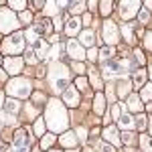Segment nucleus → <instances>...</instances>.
Segmentation results:
<instances>
[{
  "label": "nucleus",
  "instance_id": "nucleus-1",
  "mask_svg": "<svg viewBox=\"0 0 152 152\" xmlns=\"http://www.w3.org/2000/svg\"><path fill=\"white\" fill-rule=\"evenodd\" d=\"M47 126L55 132L67 128V114H65V107L61 102L57 99H49L47 104Z\"/></svg>",
  "mask_w": 152,
  "mask_h": 152
},
{
  "label": "nucleus",
  "instance_id": "nucleus-2",
  "mask_svg": "<svg viewBox=\"0 0 152 152\" xmlns=\"http://www.w3.org/2000/svg\"><path fill=\"white\" fill-rule=\"evenodd\" d=\"M49 83H51V89H53L55 94L63 91V89L67 87V83H69V71H67V67H65L63 63H55V65H51Z\"/></svg>",
  "mask_w": 152,
  "mask_h": 152
},
{
  "label": "nucleus",
  "instance_id": "nucleus-3",
  "mask_svg": "<svg viewBox=\"0 0 152 152\" xmlns=\"http://www.w3.org/2000/svg\"><path fill=\"white\" fill-rule=\"evenodd\" d=\"M24 39H26V37H24L23 33H14L12 37H8V39L2 41V51H4L6 55H12V57L18 55V53H23Z\"/></svg>",
  "mask_w": 152,
  "mask_h": 152
},
{
  "label": "nucleus",
  "instance_id": "nucleus-4",
  "mask_svg": "<svg viewBox=\"0 0 152 152\" xmlns=\"http://www.w3.org/2000/svg\"><path fill=\"white\" fill-rule=\"evenodd\" d=\"M6 91L14 97H26V95L31 94V83L26 81V79H20V77H16V79H12L8 85H6Z\"/></svg>",
  "mask_w": 152,
  "mask_h": 152
},
{
  "label": "nucleus",
  "instance_id": "nucleus-5",
  "mask_svg": "<svg viewBox=\"0 0 152 152\" xmlns=\"http://www.w3.org/2000/svg\"><path fill=\"white\" fill-rule=\"evenodd\" d=\"M16 26H18V20H16V16L12 14V10L2 8V10H0V33H10Z\"/></svg>",
  "mask_w": 152,
  "mask_h": 152
},
{
  "label": "nucleus",
  "instance_id": "nucleus-6",
  "mask_svg": "<svg viewBox=\"0 0 152 152\" xmlns=\"http://www.w3.org/2000/svg\"><path fill=\"white\" fill-rule=\"evenodd\" d=\"M140 10V0H122L120 4V16L122 18H132Z\"/></svg>",
  "mask_w": 152,
  "mask_h": 152
},
{
  "label": "nucleus",
  "instance_id": "nucleus-7",
  "mask_svg": "<svg viewBox=\"0 0 152 152\" xmlns=\"http://www.w3.org/2000/svg\"><path fill=\"white\" fill-rule=\"evenodd\" d=\"M102 37H104V41L107 43V45H114V43H118V26L116 23H112V20H105L104 26H102Z\"/></svg>",
  "mask_w": 152,
  "mask_h": 152
},
{
  "label": "nucleus",
  "instance_id": "nucleus-8",
  "mask_svg": "<svg viewBox=\"0 0 152 152\" xmlns=\"http://www.w3.org/2000/svg\"><path fill=\"white\" fill-rule=\"evenodd\" d=\"M23 59L20 57H8L6 61H4V67H6V71L10 73V75H16L18 71H23Z\"/></svg>",
  "mask_w": 152,
  "mask_h": 152
},
{
  "label": "nucleus",
  "instance_id": "nucleus-9",
  "mask_svg": "<svg viewBox=\"0 0 152 152\" xmlns=\"http://www.w3.org/2000/svg\"><path fill=\"white\" fill-rule=\"evenodd\" d=\"M67 53H69V55L75 59V61H81V59L85 57V51H83V47L77 43V41H73V39L67 43Z\"/></svg>",
  "mask_w": 152,
  "mask_h": 152
},
{
  "label": "nucleus",
  "instance_id": "nucleus-10",
  "mask_svg": "<svg viewBox=\"0 0 152 152\" xmlns=\"http://www.w3.org/2000/svg\"><path fill=\"white\" fill-rule=\"evenodd\" d=\"M63 99H65V104H67V105L75 107V105L79 104V91H77L75 87H67L65 94H63Z\"/></svg>",
  "mask_w": 152,
  "mask_h": 152
},
{
  "label": "nucleus",
  "instance_id": "nucleus-11",
  "mask_svg": "<svg viewBox=\"0 0 152 152\" xmlns=\"http://www.w3.org/2000/svg\"><path fill=\"white\" fill-rule=\"evenodd\" d=\"M104 136H105V140H110L112 144H120V142H122V136H118V130L114 128V126L105 128L104 130Z\"/></svg>",
  "mask_w": 152,
  "mask_h": 152
},
{
  "label": "nucleus",
  "instance_id": "nucleus-12",
  "mask_svg": "<svg viewBox=\"0 0 152 152\" xmlns=\"http://www.w3.org/2000/svg\"><path fill=\"white\" fill-rule=\"evenodd\" d=\"M79 18H69V20H67V24H65V33H67V35L69 37H73V35H77V33H79Z\"/></svg>",
  "mask_w": 152,
  "mask_h": 152
},
{
  "label": "nucleus",
  "instance_id": "nucleus-13",
  "mask_svg": "<svg viewBox=\"0 0 152 152\" xmlns=\"http://www.w3.org/2000/svg\"><path fill=\"white\" fill-rule=\"evenodd\" d=\"M118 124H120V128H124V130H132L134 128V120H132L130 114H122V116L118 118Z\"/></svg>",
  "mask_w": 152,
  "mask_h": 152
},
{
  "label": "nucleus",
  "instance_id": "nucleus-14",
  "mask_svg": "<svg viewBox=\"0 0 152 152\" xmlns=\"http://www.w3.org/2000/svg\"><path fill=\"white\" fill-rule=\"evenodd\" d=\"M128 110H130V112H140V110H142V102H140L138 95L132 94L128 97Z\"/></svg>",
  "mask_w": 152,
  "mask_h": 152
},
{
  "label": "nucleus",
  "instance_id": "nucleus-15",
  "mask_svg": "<svg viewBox=\"0 0 152 152\" xmlns=\"http://www.w3.org/2000/svg\"><path fill=\"white\" fill-rule=\"evenodd\" d=\"M61 144L67 146V148H69V146H75V144H77V136H75V132H67V134H63V136H61Z\"/></svg>",
  "mask_w": 152,
  "mask_h": 152
},
{
  "label": "nucleus",
  "instance_id": "nucleus-16",
  "mask_svg": "<svg viewBox=\"0 0 152 152\" xmlns=\"http://www.w3.org/2000/svg\"><path fill=\"white\" fill-rule=\"evenodd\" d=\"M79 43H81V45H87V47H91V45L95 43L94 33H91V31H83L81 35H79Z\"/></svg>",
  "mask_w": 152,
  "mask_h": 152
},
{
  "label": "nucleus",
  "instance_id": "nucleus-17",
  "mask_svg": "<svg viewBox=\"0 0 152 152\" xmlns=\"http://www.w3.org/2000/svg\"><path fill=\"white\" fill-rule=\"evenodd\" d=\"M144 79H146V71L142 69H136L134 71V75H132V81L136 87H144Z\"/></svg>",
  "mask_w": 152,
  "mask_h": 152
},
{
  "label": "nucleus",
  "instance_id": "nucleus-18",
  "mask_svg": "<svg viewBox=\"0 0 152 152\" xmlns=\"http://www.w3.org/2000/svg\"><path fill=\"white\" fill-rule=\"evenodd\" d=\"M94 110H95V114H104V112H105V97L102 94H97V97H95Z\"/></svg>",
  "mask_w": 152,
  "mask_h": 152
},
{
  "label": "nucleus",
  "instance_id": "nucleus-19",
  "mask_svg": "<svg viewBox=\"0 0 152 152\" xmlns=\"http://www.w3.org/2000/svg\"><path fill=\"white\" fill-rule=\"evenodd\" d=\"M128 87H130L128 79H124V77H122V79L118 81V95H120V97H124V95H128V91H130Z\"/></svg>",
  "mask_w": 152,
  "mask_h": 152
},
{
  "label": "nucleus",
  "instance_id": "nucleus-20",
  "mask_svg": "<svg viewBox=\"0 0 152 152\" xmlns=\"http://www.w3.org/2000/svg\"><path fill=\"white\" fill-rule=\"evenodd\" d=\"M140 146H142V152H152V138L142 134L140 136Z\"/></svg>",
  "mask_w": 152,
  "mask_h": 152
},
{
  "label": "nucleus",
  "instance_id": "nucleus-21",
  "mask_svg": "<svg viewBox=\"0 0 152 152\" xmlns=\"http://www.w3.org/2000/svg\"><path fill=\"white\" fill-rule=\"evenodd\" d=\"M8 4H10V8L14 10H26V0H8Z\"/></svg>",
  "mask_w": 152,
  "mask_h": 152
},
{
  "label": "nucleus",
  "instance_id": "nucleus-22",
  "mask_svg": "<svg viewBox=\"0 0 152 152\" xmlns=\"http://www.w3.org/2000/svg\"><path fill=\"white\" fill-rule=\"evenodd\" d=\"M112 55H114V49L112 47H102L99 49V59H102V61H110Z\"/></svg>",
  "mask_w": 152,
  "mask_h": 152
},
{
  "label": "nucleus",
  "instance_id": "nucleus-23",
  "mask_svg": "<svg viewBox=\"0 0 152 152\" xmlns=\"http://www.w3.org/2000/svg\"><path fill=\"white\" fill-rule=\"evenodd\" d=\"M4 107H6V112H10V114H16V112L20 110V104H18L16 99H8Z\"/></svg>",
  "mask_w": 152,
  "mask_h": 152
},
{
  "label": "nucleus",
  "instance_id": "nucleus-24",
  "mask_svg": "<svg viewBox=\"0 0 152 152\" xmlns=\"http://www.w3.org/2000/svg\"><path fill=\"white\" fill-rule=\"evenodd\" d=\"M99 10H102L104 16H107V14L112 12V0H102V2H99Z\"/></svg>",
  "mask_w": 152,
  "mask_h": 152
},
{
  "label": "nucleus",
  "instance_id": "nucleus-25",
  "mask_svg": "<svg viewBox=\"0 0 152 152\" xmlns=\"http://www.w3.org/2000/svg\"><path fill=\"white\" fill-rule=\"evenodd\" d=\"M24 61H26V63H33V65H35L37 61H39V57H37V53H35V49H26Z\"/></svg>",
  "mask_w": 152,
  "mask_h": 152
},
{
  "label": "nucleus",
  "instance_id": "nucleus-26",
  "mask_svg": "<svg viewBox=\"0 0 152 152\" xmlns=\"http://www.w3.org/2000/svg\"><path fill=\"white\" fill-rule=\"evenodd\" d=\"M18 20H20L23 24H31V23H33V14H31L28 10H23V12H20V16H18Z\"/></svg>",
  "mask_w": 152,
  "mask_h": 152
},
{
  "label": "nucleus",
  "instance_id": "nucleus-27",
  "mask_svg": "<svg viewBox=\"0 0 152 152\" xmlns=\"http://www.w3.org/2000/svg\"><path fill=\"white\" fill-rule=\"evenodd\" d=\"M43 132H45V122L39 118V120L35 122V134L37 136H43Z\"/></svg>",
  "mask_w": 152,
  "mask_h": 152
},
{
  "label": "nucleus",
  "instance_id": "nucleus-28",
  "mask_svg": "<svg viewBox=\"0 0 152 152\" xmlns=\"http://www.w3.org/2000/svg\"><path fill=\"white\" fill-rule=\"evenodd\" d=\"M53 142H55V136H53V134H45V138H43V142H41V146H43V148H49Z\"/></svg>",
  "mask_w": 152,
  "mask_h": 152
},
{
  "label": "nucleus",
  "instance_id": "nucleus-29",
  "mask_svg": "<svg viewBox=\"0 0 152 152\" xmlns=\"http://www.w3.org/2000/svg\"><path fill=\"white\" fill-rule=\"evenodd\" d=\"M142 97H144V99H152V83L142 87Z\"/></svg>",
  "mask_w": 152,
  "mask_h": 152
},
{
  "label": "nucleus",
  "instance_id": "nucleus-30",
  "mask_svg": "<svg viewBox=\"0 0 152 152\" xmlns=\"http://www.w3.org/2000/svg\"><path fill=\"white\" fill-rule=\"evenodd\" d=\"M132 26H134V23H130V24H126L122 31H124V37H126V41H132Z\"/></svg>",
  "mask_w": 152,
  "mask_h": 152
},
{
  "label": "nucleus",
  "instance_id": "nucleus-31",
  "mask_svg": "<svg viewBox=\"0 0 152 152\" xmlns=\"http://www.w3.org/2000/svg\"><path fill=\"white\" fill-rule=\"evenodd\" d=\"M91 81H94L95 89H99V87H102V81H99V77H97V73H95V69H91Z\"/></svg>",
  "mask_w": 152,
  "mask_h": 152
},
{
  "label": "nucleus",
  "instance_id": "nucleus-32",
  "mask_svg": "<svg viewBox=\"0 0 152 152\" xmlns=\"http://www.w3.org/2000/svg\"><path fill=\"white\" fill-rule=\"evenodd\" d=\"M144 47L148 49V51H152V33H146V37H144Z\"/></svg>",
  "mask_w": 152,
  "mask_h": 152
},
{
  "label": "nucleus",
  "instance_id": "nucleus-33",
  "mask_svg": "<svg viewBox=\"0 0 152 152\" xmlns=\"http://www.w3.org/2000/svg\"><path fill=\"white\" fill-rule=\"evenodd\" d=\"M112 116H114V120H118V118L122 116V105H120V104L114 105V110H112Z\"/></svg>",
  "mask_w": 152,
  "mask_h": 152
},
{
  "label": "nucleus",
  "instance_id": "nucleus-34",
  "mask_svg": "<svg viewBox=\"0 0 152 152\" xmlns=\"http://www.w3.org/2000/svg\"><path fill=\"white\" fill-rule=\"evenodd\" d=\"M87 87H89V85H87V81H85L83 77H79V79H77V89H81V91H85Z\"/></svg>",
  "mask_w": 152,
  "mask_h": 152
},
{
  "label": "nucleus",
  "instance_id": "nucleus-35",
  "mask_svg": "<svg viewBox=\"0 0 152 152\" xmlns=\"http://www.w3.org/2000/svg\"><path fill=\"white\" fill-rule=\"evenodd\" d=\"M134 126H138V128H144V126H146V118H144V116H140V118H138V120H134Z\"/></svg>",
  "mask_w": 152,
  "mask_h": 152
},
{
  "label": "nucleus",
  "instance_id": "nucleus-36",
  "mask_svg": "<svg viewBox=\"0 0 152 152\" xmlns=\"http://www.w3.org/2000/svg\"><path fill=\"white\" fill-rule=\"evenodd\" d=\"M134 134H130V132H126V134H122V142H126V144H132L134 142V138H132Z\"/></svg>",
  "mask_w": 152,
  "mask_h": 152
},
{
  "label": "nucleus",
  "instance_id": "nucleus-37",
  "mask_svg": "<svg viewBox=\"0 0 152 152\" xmlns=\"http://www.w3.org/2000/svg\"><path fill=\"white\" fill-rule=\"evenodd\" d=\"M102 152H114V146H112V144H107V142H102Z\"/></svg>",
  "mask_w": 152,
  "mask_h": 152
},
{
  "label": "nucleus",
  "instance_id": "nucleus-38",
  "mask_svg": "<svg viewBox=\"0 0 152 152\" xmlns=\"http://www.w3.org/2000/svg\"><path fill=\"white\" fill-rule=\"evenodd\" d=\"M81 24H85V26H87V24H91V14H89V12H85V14H83V23Z\"/></svg>",
  "mask_w": 152,
  "mask_h": 152
},
{
  "label": "nucleus",
  "instance_id": "nucleus-39",
  "mask_svg": "<svg viewBox=\"0 0 152 152\" xmlns=\"http://www.w3.org/2000/svg\"><path fill=\"white\" fill-rule=\"evenodd\" d=\"M140 20L142 23H148V10H140Z\"/></svg>",
  "mask_w": 152,
  "mask_h": 152
},
{
  "label": "nucleus",
  "instance_id": "nucleus-40",
  "mask_svg": "<svg viewBox=\"0 0 152 152\" xmlns=\"http://www.w3.org/2000/svg\"><path fill=\"white\" fill-rule=\"evenodd\" d=\"M87 57L91 59V61H95V57H97V51H95V49H89V53H87Z\"/></svg>",
  "mask_w": 152,
  "mask_h": 152
},
{
  "label": "nucleus",
  "instance_id": "nucleus-41",
  "mask_svg": "<svg viewBox=\"0 0 152 152\" xmlns=\"http://www.w3.org/2000/svg\"><path fill=\"white\" fill-rule=\"evenodd\" d=\"M134 57L138 59V63H144V55H142V51H136V53H134Z\"/></svg>",
  "mask_w": 152,
  "mask_h": 152
},
{
  "label": "nucleus",
  "instance_id": "nucleus-42",
  "mask_svg": "<svg viewBox=\"0 0 152 152\" xmlns=\"http://www.w3.org/2000/svg\"><path fill=\"white\" fill-rule=\"evenodd\" d=\"M45 2L47 0H35V8H45Z\"/></svg>",
  "mask_w": 152,
  "mask_h": 152
},
{
  "label": "nucleus",
  "instance_id": "nucleus-43",
  "mask_svg": "<svg viewBox=\"0 0 152 152\" xmlns=\"http://www.w3.org/2000/svg\"><path fill=\"white\" fill-rule=\"evenodd\" d=\"M67 4H69V0H57V6H59V8H65Z\"/></svg>",
  "mask_w": 152,
  "mask_h": 152
},
{
  "label": "nucleus",
  "instance_id": "nucleus-44",
  "mask_svg": "<svg viewBox=\"0 0 152 152\" xmlns=\"http://www.w3.org/2000/svg\"><path fill=\"white\" fill-rule=\"evenodd\" d=\"M146 6H148V8L152 10V0H146Z\"/></svg>",
  "mask_w": 152,
  "mask_h": 152
},
{
  "label": "nucleus",
  "instance_id": "nucleus-45",
  "mask_svg": "<svg viewBox=\"0 0 152 152\" xmlns=\"http://www.w3.org/2000/svg\"><path fill=\"white\" fill-rule=\"evenodd\" d=\"M4 77H6V75H4V71H0V81H4Z\"/></svg>",
  "mask_w": 152,
  "mask_h": 152
},
{
  "label": "nucleus",
  "instance_id": "nucleus-46",
  "mask_svg": "<svg viewBox=\"0 0 152 152\" xmlns=\"http://www.w3.org/2000/svg\"><path fill=\"white\" fill-rule=\"evenodd\" d=\"M2 99H4V94L0 91V107H2Z\"/></svg>",
  "mask_w": 152,
  "mask_h": 152
},
{
  "label": "nucleus",
  "instance_id": "nucleus-47",
  "mask_svg": "<svg viewBox=\"0 0 152 152\" xmlns=\"http://www.w3.org/2000/svg\"><path fill=\"white\" fill-rule=\"evenodd\" d=\"M148 112H152V104H148Z\"/></svg>",
  "mask_w": 152,
  "mask_h": 152
},
{
  "label": "nucleus",
  "instance_id": "nucleus-48",
  "mask_svg": "<svg viewBox=\"0 0 152 152\" xmlns=\"http://www.w3.org/2000/svg\"><path fill=\"white\" fill-rule=\"evenodd\" d=\"M150 77H152V65H150Z\"/></svg>",
  "mask_w": 152,
  "mask_h": 152
},
{
  "label": "nucleus",
  "instance_id": "nucleus-49",
  "mask_svg": "<svg viewBox=\"0 0 152 152\" xmlns=\"http://www.w3.org/2000/svg\"><path fill=\"white\" fill-rule=\"evenodd\" d=\"M33 152H41V150H39V148H37V150H33Z\"/></svg>",
  "mask_w": 152,
  "mask_h": 152
},
{
  "label": "nucleus",
  "instance_id": "nucleus-50",
  "mask_svg": "<svg viewBox=\"0 0 152 152\" xmlns=\"http://www.w3.org/2000/svg\"><path fill=\"white\" fill-rule=\"evenodd\" d=\"M51 152H59V150H51Z\"/></svg>",
  "mask_w": 152,
  "mask_h": 152
},
{
  "label": "nucleus",
  "instance_id": "nucleus-51",
  "mask_svg": "<svg viewBox=\"0 0 152 152\" xmlns=\"http://www.w3.org/2000/svg\"><path fill=\"white\" fill-rule=\"evenodd\" d=\"M0 128H2V122H0Z\"/></svg>",
  "mask_w": 152,
  "mask_h": 152
},
{
  "label": "nucleus",
  "instance_id": "nucleus-52",
  "mask_svg": "<svg viewBox=\"0 0 152 152\" xmlns=\"http://www.w3.org/2000/svg\"><path fill=\"white\" fill-rule=\"evenodd\" d=\"M85 152H91V150H85Z\"/></svg>",
  "mask_w": 152,
  "mask_h": 152
},
{
  "label": "nucleus",
  "instance_id": "nucleus-53",
  "mask_svg": "<svg viewBox=\"0 0 152 152\" xmlns=\"http://www.w3.org/2000/svg\"><path fill=\"white\" fill-rule=\"evenodd\" d=\"M69 152H75V150H69Z\"/></svg>",
  "mask_w": 152,
  "mask_h": 152
},
{
  "label": "nucleus",
  "instance_id": "nucleus-54",
  "mask_svg": "<svg viewBox=\"0 0 152 152\" xmlns=\"http://www.w3.org/2000/svg\"><path fill=\"white\" fill-rule=\"evenodd\" d=\"M0 2H2V0H0Z\"/></svg>",
  "mask_w": 152,
  "mask_h": 152
}]
</instances>
